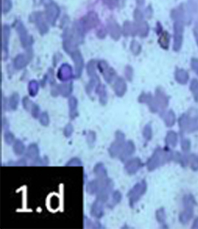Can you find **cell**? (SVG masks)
Wrapping results in <instances>:
<instances>
[{"label":"cell","instance_id":"obj_2","mask_svg":"<svg viewBox=\"0 0 198 229\" xmlns=\"http://www.w3.org/2000/svg\"><path fill=\"white\" fill-rule=\"evenodd\" d=\"M69 103H70V118L72 119H73L75 117H76V112H75V109H76L77 106V101L75 98H70V100H69Z\"/></svg>","mask_w":198,"mask_h":229},{"label":"cell","instance_id":"obj_4","mask_svg":"<svg viewBox=\"0 0 198 229\" xmlns=\"http://www.w3.org/2000/svg\"><path fill=\"white\" fill-rule=\"evenodd\" d=\"M24 144L22 143L19 141H17V142L14 145V150L16 154H22L24 152Z\"/></svg>","mask_w":198,"mask_h":229},{"label":"cell","instance_id":"obj_8","mask_svg":"<svg viewBox=\"0 0 198 229\" xmlns=\"http://www.w3.org/2000/svg\"><path fill=\"white\" fill-rule=\"evenodd\" d=\"M73 132V126L71 125H68L64 130V134L66 137L70 136V134Z\"/></svg>","mask_w":198,"mask_h":229},{"label":"cell","instance_id":"obj_6","mask_svg":"<svg viewBox=\"0 0 198 229\" xmlns=\"http://www.w3.org/2000/svg\"><path fill=\"white\" fill-rule=\"evenodd\" d=\"M40 121H41V124L44 125H48L49 118H48V115H47V114H46V112H44L43 114H41Z\"/></svg>","mask_w":198,"mask_h":229},{"label":"cell","instance_id":"obj_5","mask_svg":"<svg viewBox=\"0 0 198 229\" xmlns=\"http://www.w3.org/2000/svg\"><path fill=\"white\" fill-rule=\"evenodd\" d=\"M18 103V96L14 95L11 98H10V106L12 109H15L17 108Z\"/></svg>","mask_w":198,"mask_h":229},{"label":"cell","instance_id":"obj_7","mask_svg":"<svg viewBox=\"0 0 198 229\" xmlns=\"http://www.w3.org/2000/svg\"><path fill=\"white\" fill-rule=\"evenodd\" d=\"M13 135L12 133H6V134H5V140H6V142L7 144H10L12 142V140H13Z\"/></svg>","mask_w":198,"mask_h":229},{"label":"cell","instance_id":"obj_3","mask_svg":"<svg viewBox=\"0 0 198 229\" xmlns=\"http://www.w3.org/2000/svg\"><path fill=\"white\" fill-rule=\"evenodd\" d=\"M38 147H37V145L35 144H31L29 147L28 150V154L27 156L28 157H30V158H31V157H33V158H34L36 155H38Z\"/></svg>","mask_w":198,"mask_h":229},{"label":"cell","instance_id":"obj_1","mask_svg":"<svg viewBox=\"0 0 198 229\" xmlns=\"http://www.w3.org/2000/svg\"><path fill=\"white\" fill-rule=\"evenodd\" d=\"M91 215L93 216L97 217V218H100L102 215V204L98 202L97 201L96 202L94 203V205L92 206V209H91Z\"/></svg>","mask_w":198,"mask_h":229}]
</instances>
